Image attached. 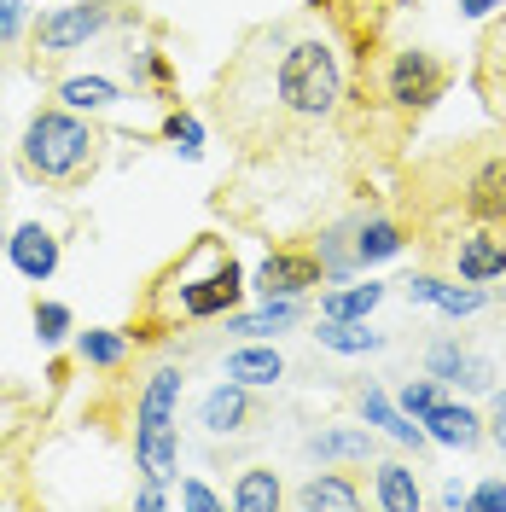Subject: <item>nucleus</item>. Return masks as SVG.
I'll return each instance as SVG.
<instances>
[{"label":"nucleus","instance_id":"obj_1","mask_svg":"<svg viewBox=\"0 0 506 512\" xmlns=\"http://www.w3.org/2000/svg\"><path fill=\"white\" fill-rule=\"evenodd\" d=\"M344 105V64L326 35L262 24L210 88V117L245 163H309Z\"/></svg>","mask_w":506,"mask_h":512},{"label":"nucleus","instance_id":"obj_2","mask_svg":"<svg viewBox=\"0 0 506 512\" xmlns=\"http://www.w3.org/2000/svg\"><path fill=\"white\" fill-rule=\"evenodd\" d=\"M245 297V274L216 233H198L187 251L175 256V268L163 274L158 286H146V303H140V332L128 326V338L152 344L169 326L181 320H210V315H233Z\"/></svg>","mask_w":506,"mask_h":512},{"label":"nucleus","instance_id":"obj_3","mask_svg":"<svg viewBox=\"0 0 506 512\" xmlns=\"http://www.w3.org/2000/svg\"><path fill=\"white\" fill-rule=\"evenodd\" d=\"M419 204L460 227H506V128L501 140H454L437 163L413 175Z\"/></svg>","mask_w":506,"mask_h":512},{"label":"nucleus","instance_id":"obj_4","mask_svg":"<svg viewBox=\"0 0 506 512\" xmlns=\"http://www.w3.org/2000/svg\"><path fill=\"white\" fill-rule=\"evenodd\" d=\"M99 158H105V134L88 117L64 111V105H41L30 123H24L18 163H24V175L41 181V187L82 192L99 175Z\"/></svg>","mask_w":506,"mask_h":512},{"label":"nucleus","instance_id":"obj_5","mask_svg":"<svg viewBox=\"0 0 506 512\" xmlns=\"http://www.w3.org/2000/svg\"><path fill=\"white\" fill-rule=\"evenodd\" d=\"M123 18H134L128 0H76V6H53L30 35L35 59H64V53L88 47L94 35H105L111 24H123Z\"/></svg>","mask_w":506,"mask_h":512},{"label":"nucleus","instance_id":"obj_6","mask_svg":"<svg viewBox=\"0 0 506 512\" xmlns=\"http://www.w3.org/2000/svg\"><path fill=\"white\" fill-rule=\"evenodd\" d=\"M448 94V64L437 53H425V47H402L396 59L384 64V99L396 105V111H431L437 99Z\"/></svg>","mask_w":506,"mask_h":512},{"label":"nucleus","instance_id":"obj_7","mask_svg":"<svg viewBox=\"0 0 506 512\" xmlns=\"http://www.w3.org/2000/svg\"><path fill=\"white\" fill-rule=\"evenodd\" d=\"M472 88H477V99H483V111L495 117V128H506V12L489 18V30L477 35Z\"/></svg>","mask_w":506,"mask_h":512},{"label":"nucleus","instance_id":"obj_8","mask_svg":"<svg viewBox=\"0 0 506 512\" xmlns=\"http://www.w3.org/2000/svg\"><path fill=\"white\" fill-rule=\"evenodd\" d=\"M320 280H326V262H320V251L280 245V251H268V262H262L256 291H262V297H303V291L320 286Z\"/></svg>","mask_w":506,"mask_h":512},{"label":"nucleus","instance_id":"obj_9","mask_svg":"<svg viewBox=\"0 0 506 512\" xmlns=\"http://www.w3.org/2000/svg\"><path fill=\"white\" fill-rule=\"evenodd\" d=\"M454 274L460 280H501L506 274V227H460V245H454Z\"/></svg>","mask_w":506,"mask_h":512},{"label":"nucleus","instance_id":"obj_10","mask_svg":"<svg viewBox=\"0 0 506 512\" xmlns=\"http://www.w3.org/2000/svg\"><path fill=\"white\" fill-rule=\"evenodd\" d=\"M6 251H12V262H18L24 280H47V274L59 268V239H53V227H41V222H24L6 239Z\"/></svg>","mask_w":506,"mask_h":512},{"label":"nucleus","instance_id":"obj_11","mask_svg":"<svg viewBox=\"0 0 506 512\" xmlns=\"http://www.w3.org/2000/svg\"><path fill=\"white\" fill-rule=\"evenodd\" d=\"M175 402H181V367H158L146 390H140V408H134V431H158L175 425Z\"/></svg>","mask_w":506,"mask_h":512},{"label":"nucleus","instance_id":"obj_12","mask_svg":"<svg viewBox=\"0 0 506 512\" xmlns=\"http://www.w3.org/2000/svg\"><path fill=\"white\" fill-rule=\"evenodd\" d=\"M367 501L361 495V483L349 478V472H315V478L297 489V507L303 512H355Z\"/></svg>","mask_w":506,"mask_h":512},{"label":"nucleus","instance_id":"obj_13","mask_svg":"<svg viewBox=\"0 0 506 512\" xmlns=\"http://www.w3.org/2000/svg\"><path fill=\"white\" fill-rule=\"evenodd\" d=\"M134 466L152 483H169L181 472V443H175V425H158V431H134Z\"/></svg>","mask_w":506,"mask_h":512},{"label":"nucleus","instance_id":"obj_14","mask_svg":"<svg viewBox=\"0 0 506 512\" xmlns=\"http://www.w3.org/2000/svg\"><path fill=\"white\" fill-rule=\"evenodd\" d=\"M431 379H448V384H460V390H489L495 384V367L483 355L460 350V344H437L431 350Z\"/></svg>","mask_w":506,"mask_h":512},{"label":"nucleus","instance_id":"obj_15","mask_svg":"<svg viewBox=\"0 0 506 512\" xmlns=\"http://www.w3.org/2000/svg\"><path fill=\"white\" fill-rule=\"evenodd\" d=\"M245 419H256V402H251V384H222L210 402H204V431H216V437H227V431H245Z\"/></svg>","mask_w":506,"mask_h":512},{"label":"nucleus","instance_id":"obj_16","mask_svg":"<svg viewBox=\"0 0 506 512\" xmlns=\"http://www.w3.org/2000/svg\"><path fill=\"white\" fill-rule=\"evenodd\" d=\"M425 425H431V437L443 448H477L483 443V419H477L472 408H460V402H437V408L425 414Z\"/></svg>","mask_w":506,"mask_h":512},{"label":"nucleus","instance_id":"obj_17","mask_svg":"<svg viewBox=\"0 0 506 512\" xmlns=\"http://www.w3.org/2000/svg\"><path fill=\"white\" fill-rule=\"evenodd\" d=\"M408 297L413 303H437L443 315H477V309H483V291L477 286H443V280H431V274H413Z\"/></svg>","mask_w":506,"mask_h":512},{"label":"nucleus","instance_id":"obj_18","mask_svg":"<svg viewBox=\"0 0 506 512\" xmlns=\"http://www.w3.org/2000/svg\"><path fill=\"white\" fill-rule=\"evenodd\" d=\"M373 495H379L384 512H419V478H413V466L384 460L379 472H373Z\"/></svg>","mask_w":506,"mask_h":512},{"label":"nucleus","instance_id":"obj_19","mask_svg":"<svg viewBox=\"0 0 506 512\" xmlns=\"http://www.w3.org/2000/svg\"><path fill=\"white\" fill-rule=\"evenodd\" d=\"M285 373V361L280 350H268V344H245V350H233L227 355V379H239V384H274Z\"/></svg>","mask_w":506,"mask_h":512},{"label":"nucleus","instance_id":"obj_20","mask_svg":"<svg viewBox=\"0 0 506 512\" xmlns=\"http://www.w3.org/2000/svg\"><path fill=\"white\" fill-rule=\"evenodd\" d=\"M128 350H134V338H128V332H111V326H88V332L76 338V355H82L88 367H105V373L123 367Z\"/></svg>","mask_w":506,"mask_h":512},{"label":"nucleus","instance_id":"obj_21","mask_svg":"<svg viewBox=\"0 0 506 512\" xmlns=\"http://www.w3.org/2000/svg\"><path fill=\"white\" fill-rule=\"evenodd\" d=\"M384 286L379 280H367V286H344V291H326L320 297V315L326 320H367L373 309H379Z\"/></svg>","mask_w":506,"mask_h":512},{"label":"nucleus","instance_id":"obj_22","mask_svg":"<svg viewBox=\"0 0 506 512\" xmlns=\"http://www.w3.org/2000/svg\"><path fill=\"white\" fill-rule=\"evenodd\" d=\"M408 245L402 239V222H390V216H373V222L355 227V262H384V256H396Z\"/></svg>","mask_w":506,"mask_h":512},{"label":"nucleus","instance_id":"obj_23","mask_svg":"<svg viewBox=\"0 0 506 512\" xmlns=\"http://www.w3.org/2000/svg\"><path fill=\"white\" fill-rule=\"evenodd\" d=\"M285 501L280 478L268 472V466H251V472H239V489H233V507L239 512H274Z\"/></svg>","mask_w":506,"mask_h":512},{"label":"nucleus","instance_id":"obj_24","mask_svg":"<svg viewBox=\"0 0 506 512\" xmlns=\"http://www.w3.org/2000/svg\"><path fill=\"white\" fill-rule=\"evenodd\" d=\"M59 99L70 105V111H105V105H117V99H123V88H117V82H105V76H64Z\"/></svg>","mask_w":506,"mask_h":512},{"label":"nucleus","instance_id":"obj_25","mask_svg":"<svg viewBox=\"0 0 506 512\" xmlns=\"http://www.w3.org/2000/svg\"><path fill=\"white\" fill-rule=\"evenodd\" d=\"M315 338L326 344V350H338V355H361V350H379L384 344L379 332H367V320H326V315H320Z\"/></svg>","mask_w":506,"mask_h":512},{"label":"nucleus","instance_id":"obj_26","mask_svg":"<svg viewBox=\"0 0 506 512\" xmlns=\"http://www.w3.org/2000/svg\"><path fill=\"white\" fill-rule=\"evenodd\" d=\"M361 414H367V425H379L384 437H396V443H425V437H419V425H408V419L396 414V408H390V402H384L379 390H373V384H367V390H361Z\"/></svg>","mask_w":506,"mask_h":512},{"label":"nucleus","instance_id":"obj_27","mask_svg":"<svg viewBox=\"0 0 506 512\" xmlns=\"http://www.w3.org/2000/svg\"><path fill=\"white\" fill-rule=\"evenodd\" d=\"M297 315H303L297 297H268L256 315H233V332H280V326H291Z\"/></svg>","mask_w":506,"mask_h":512},{"label":"nucleus","instance_id":"obj_28","mask_svg":"<svg viewBox=\"0 0 506 512\" xmlns=\"http://www.w3.org/2000/svg\"><path fill=\"white\" fill-rule=\"evenodd\" d=\"M367 448H373L367 431H326V437L309 443V454L315 460H367Z\"/></svg>","mask_w":506,"mask_h":512},{"label":"nucleus","instance_id":"obj_29","mask_svg":"<svg viewBox=\"0 0 506 512\" xmlns=\"http://www.w3.org/2000/svg\"><path fill=\"white\" fill-rule=\"evenodd\" d=\"M35 338H41V344H59L64 332H70V309H64V303H41V297H35Z\"/></svg>","mask_w":506,"mask_h":512},{"label":"nucleus","instance_id":"obj_30","mask_svg":"<svg viewBox=\"0 0 506 512\" xmlns=\"http://www.w3.org/2000/svg\"><path fill=\"white\" fill-rule=\"evenodd\" d=\"M163 134L187 152V158H198V140H204V128H198V117H187V111H169V123H163Z\"/></svg>","mask_w":506,"mask_h":512},{"label":"nucleus","instance_id":"obj_31","mask_svg":"<svg viewBox=\"0 0 506 512\" xmlns=\"http://www.w3.org/2000/svg\"><path fill=\"white\" fill-rule=\"evenodd\" d=\"M437 402H443V396H437V379H408V384H402V408H408V414L425 419Z\"/></svg>","mask_w":506,"mask_h":512},{"label":"nucleus","instance_id":"obj_32","mask_svg":"<svg viewBox=\"0 0 506 512\" xmlns=\"http://www.w3.org/2000/svg\"><path fill=\"white\" fill-rule=\"evenodd\" d=\"M181 507H192V512H216L222 501H216L204 483H181Z\"/></svg>","mask_w":506,"mask_h":512},{"label":"nucleus","instance_id":"obj_33","mask_svg":"<svg viewBox=\"0 0 506 512\" xmlns=\"http://www.w3.org/2000/svg\"><path fill=\"white\" fill-rule=\"evenodd\" d=\"M472 507L477 512H506V483H483L472 495Z\"/></svg>","mask_w":506,"mask_h":512},{"label":"nucleus","instance_id":"obj_34","mask_svg":"<svg viewBox=\"0 0 506 512\" xmlns=\"http://www.w3.org/2000/svg\"><path fill=\"white\" fill-rule=\"evenodd\" d=\"M24 24V0H0V41H12Z\"/></svg>","mask_w":506,"mask_h":512},{"label":"nucleus","instance_id":"obj_35","mask_svg":"<svg viewBox=\"0 0 506 512\" xmlns=\"http://www.w3.org/2000/svg\"><path fill=\"white\" fill-rule=\"evenodd\" d=\"M489 437H495V448L506 454V390L495 396V408H489Z\"/></svg>","mask_w":506,"mask_h":512},{"label":"nucleus","instance_id":"obj_36","mask_svg":"<svg viewBox=\"0 0 506 512\" xmlns=\"http://www.w3.org/2000/svg\"><path fill=\"white\" fill-rule=\"evenodd\" d=\"M495 6H506V0H460V12H466V18H489Z\"/></svg>","mask_w":506,"mask_h":512},{"label":"nucleus","instance_id":"obj_37","mask_svg":"<svg viewBox=\"0 0 506 512\" xmlns=\"http://www.w3.org/2000/svg\"><path fill=\"white\" fill-rule=\"evenodd\" d=\"M134 501H140V507H146V512H158V507H163V489H158V483H152V478H146V489H140Z\"/></svg>","mask_w":506,"mask_h":512}]
</instances>
